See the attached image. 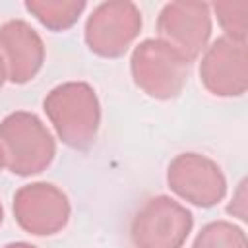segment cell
<instances>
[{"label":"cell","mask_w":248,"mask_h":248,"mask_svg":"<svg viewBox=\"0 0 248 248\" xmlns=\"http://www.w3.org/2000/svg\"><path fill=\"white\" fill-rule=\"evenodd\" d=\"M43 110L64 145L85 151L101 126V103L87 81H64L43 99Z\"/></svg>","instance_id":"obj_1"},{"label":"cell","mask_w":248,"mask_h":248,"mask_svg":"<svg viewBox=\"0 0 248 248\" xmlns=\"http://www.w3.org/2000/svg\"><path fill=\"white\" fill-rule=\"evenodd\" d=\"M0 149L12 174L33 176L54 161L56 140L35 112L16 110L0 122Z\"/></svg>","instance_id":"obj_2"},{"label":"cell","mask_w":248,"mask_h":248,"mask_svg":"<svg viewBox=\"0 0 248 248\" xmlns=\"http://www.w3.org/2000/svg\"><path fill=\"white\" fill-rule=\"evenodd\" d=\"M190 64L159 39L141 41L130 56V74L138 89L157 101L176 99L188 79Z\"/></svg>","instance_id":"obj_3"},{"label":"cell","mask_w":248,"mask_h":248,"mask_svg":"<svg viewBox=\"0 0 248 248\" xmlns=\"http://www.w3.org/2000/svg\"><path fill=\"white\" fill-rule=\"evenodd\" d=\"M143 25L140 8L130 0L101 2L87 16L83 39L87 48L101 58H122Z\"/></svg>","instance_id":"obj_4"},{"label":"cell","mask_w":248,"mask_h":248,"mask_svg":"<svg viewBox=\"0 0 248 248\" xmlns=\"http://www.w3.org/2000/svg\"><path fill=\"white\" fill-rule=\"evenodd\" d=\"M194 229V215L170 196L149 198L132 217L130 238L136 248H182Z\"/></svg>","instance_id":"obj_5"},{"label":"cell","mask_w":248,"mask_h":248,"mask_svg":"<svg viewBox=\"0 0 248 248\" xmlns=\"http://www.w3.org/2000/svg\"><path fill=\"white\" fill-rule=\"evenodd\" d=\"M211 6L205 2H167L157 16L159 41L178 52L188 64L203 54L211 39Z\"/></svg>","instance_id":"obj_6"},{"label":"cell","mask_w":248,"mask_h":248,"mask_svg":"<svg viewBox=\"0 0 248 248\" xmlns=\"http://www.w3.org/2000/svg\"><path fill=\"white\" fill-rule=\"evenodd\" d=\"M12 211L21 231L33 236H52L68 225L72 205L62 188L50 182H31L16 190Z\"/></svg>","instance_id":"obj_7"},{"label":"cell","mask_w":248,"mask_h":248,"mask_svg":"<svg viewBox=\"0 0 248 248\" xmlns=\"http://www.w3.org/2000/svg\"><path fill=\"white\" fill-rule=\"evenodd\" d=\"M167 184L180 200L207 209L227 196V178L221 167L207 155L186 151L167 167Z\"/></svg>","instance_id":"obj_8"},{"label":"cell","mask_w":248,"mask_h":248,"mask_svg":"<svg viewBox=\"0 0 248 248\" xmlns=\"http://www.w3.org/2000/svg\"><path fill=\"white\" fill-rule=\"evenodd\" d=\"M202 85L215 97H240L248 89L246 41L217 37L202 54Z\"/></svg>","instance_id":"obj_9"},{"label":"cell","mask_w":248,"mask_h":248,"mask_svg":"<svg viewBox=\"0 0 248 248\" xmlns=\"http://www.w3.org/2000/svg\"><path fill=\"white\" fill-rule=\"evenodd\" d=\"M0 56L8 81L29 83L45 64V43L25 19H10L0 25Z\"/></svg>","instance_id":"obj_10"},{"label":"cell","mask_w":248,"mask_h":248,"mask_svg":"<svg viewBox=\"0 0 248 248\" xmlns=\"http://www.w3.org/2000/svg\"><path fill=\"white\" fill-rule=\"evenodd\" d=\"M25 10L48 31L60 33L74 27L79 16L85 12L83 0H27Z\"/></svg>","instance_id":"obj_11"},{"label":"cell","mask_w":248,"mask_h":248,"mask_svg":"<svg viewBox=\"0 0 248 248\" xmlns=\"http://www.w3.org/2000/svg\"><path fill=\"white\" fill-rule=\"evenodd\" d=\"M192 248H248L244 229L231 221H211L196 234Z\"/></svg>","instance_id":"obj_12"},{"label":"cell","mask_w":248,"mask_h":248,"mask_svg":"<svg viewBox=\"0 0 248 248\" xmlns=\"http://www.w3.org/2000/svg\"><path fill=\"white\" fill-rule=\"evenodd\" d=\"M213 12L225 33V37L234 41H246L248 35V2H215Z\"/></svg>","instance_id":"obj_13"},{"label":"cell","mask_w":248,"mask_h":248,"mask_svg":"<svg viewBox=\"0 0 248 248\" xmlns=\"http://www.w3.org/2000/svg\"><path fill=\"white\" fill-rule=\"evenodd\" d=\"M6 79H8V74H6V66H4V60H2V56H0V89L4 87Z\"/></svg>","instance_id":"obj_14"},{"label":"cell","mask_w":248,"mask_h":248,"mask_svg":"<svg viewBox=\"0 0 248 248\" xmlns=\"http://www.w3.org/2000/svg\"><path fill=\"white\" fill-rule=\"evenodd\" d=\"M4 248H37V246L35 244H29V242H10Z\"/></svg>","instance_id":"obj_15"},{"label":"cell","mask_w":248,"mask_h":248,"mask_svg":"<svg viewBox=\"0 0 248 248\" xmlns=\"http://www.w3.org/2000/svg\"><path fill=\"white\" fill-rule=\"evenodd\" d=\"M2 169H4V155H2V149H0V172H2Z\"/></svg>","instance_id":"obj_16"},{"label":"cell","mask_w":248,"mask_h":248,"mask_svg":"<svg viewBox=\"0 0 248 248\" xmlns=\"http://www.w3.org/2000/svg\"><path fill=\"white\" fill-rule=\"evenodd\" d=\"M2 221H4V207H2V203H0V225H2Z\"/></svg>","instance_id":"obj_17"}]
</instances>
